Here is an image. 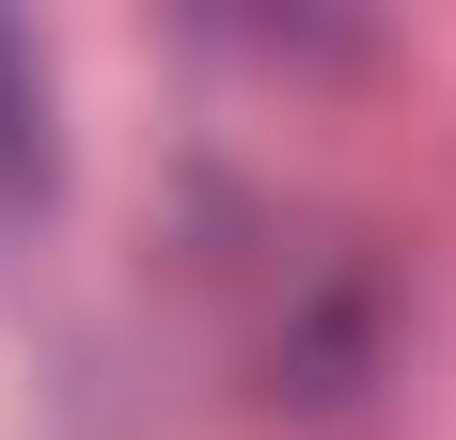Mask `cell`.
<instances>
[{"label":"cell","instance_id":"cell-1","mask_svg":"<svg viewBox=\"0 0 456 440\" xmlns=\"http://www.w3.org/2000/svg\"><path fill=\"white\" fill-rule=\"evenodd\" d=\"M394 346V314H378L362 267H283V314H268V394L283 409H346Z\"/></svg>","mask_w":456,"mask_h":440},{"label":"cell","instance_id":"cell-2","mask_svg":"<svg viewBox=\"0 0 456 440\" xmlns=\"http://www.w3.org/2000/svg\"><path fill=\"white\" fill-rule=\"evenodd\" d=\"M0 189H47V79H32V47H0Z\"/></svg>","mask_w":456,"mask_h":440}]
</instances>
